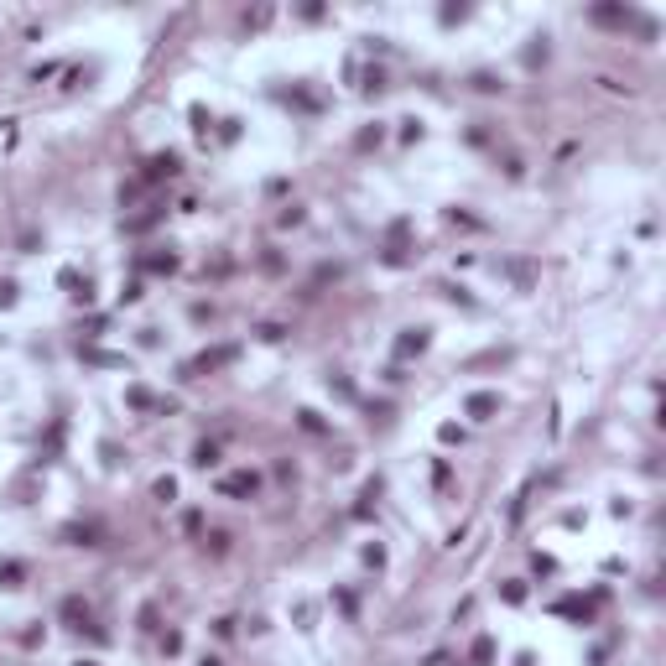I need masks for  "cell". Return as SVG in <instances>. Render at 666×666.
Wrapping results in <instances>:
<instances>
[{"mask_svg":"<svg viewBox=\"0 0 666 666\" xmlns=\"http://www.w3.org/2000/svg\"><path fill=\"white\" fill-rule=\"evenodd\" d=\"M229 360H240V349H234V344H219V349H203L193 364H183V375H187V380H193V375H214V370H224Z\"/></svg>","mask_w":666,"mask_h":666,"instance_id":"obj_1","label":"cell"},{"mask_svg":"<svg viewBox=\"0 0 666 666\" xmlns=\"http://www.w3.org/2000/svg\"><path fill=\"white\" fill-rule=\"evenodd\" d=\"M256 490H260V479L250 474V468H245V474H224V479H219V495H229V500H250Z\"/></svg>","mask_w":666,"mask_h":666,"instance_id":"obj_2","label":"cell"},{"mask_svg":"<svg viewBox=\"0 0 666 666\" xmlns=\"http://www.w3.org/2000/svg\"><path fill=\"white\" fill-rule=\"evenodd\" d=\"M99 537H105V531L94 526V521H73V526H63V541H68V547H99Z\"/></svg>","mask_w":666,"mask_h":666,"instance_id":"obj_3","label":"cell"},{"mask_svg":"<svg viewBox=\"0 0 666 666\" xmlns=\"http://www.w3.org/2000/svg\"><path fill=\"white\" fill-rule=\"evenodd\" d=\"M79 354L89 364H99V370H130V360H125V354H115V349H94V344H83Z\"/></svg>","mask_w":666,"mask_h":666,"instance_id":"obj_4","label":"cell"},{"mask_svg":"<svg viewBox=\"0 0 666 666\" xmlns=\"http://www.w3.org/2000/svg\"><path fill=\"white\" fill-rule=\"evenodd\" d=\"M177 152H156L152 162H146V183H162V177H177Z\"/></svg>","mask_w":666,"mask_h":666,"instance_id":"obj_5","label":"cell"},{"mask_svg":"<svg viewBox=\"0 0 666 666\" xmlns=\"http://www.w3.org/2000/svg\"><path fill=\"white\" fill-rule=\"evenodd\" d=\"M427 344H433V333H427V328H406V333H401V344H396V354H401V360H411V354H427Z\"/></svg>","mask_w":666,"mask_h":666,"instance_id":"obj_6","label":"cell"},{"mask_svg":"<svg viewBox=\"0 0 666 666\" xmlns=\"http://www.w3.org/2000/svg\"><path fill=\"white\" fill-rule=\"evenodd\" d=\"M464 411L484 422V417H495V411H500V396H495V391H474V396L464 401Z\"/></svg>","mask_w":666,"mask_h":666,"instance_id":"obj_7","label":"cell"},{"mask_svg":"<svg viewBox=\"0 0 666 666\" xmlns=\"http://www.w3.org/2000/svg\"><path fill=\"white\" fill-rule=\"evenodd\" d=\"M500 271L515 281V287H521V292H531V287H537V266H531V260H505Z\"/></svg>","mask_w":666,"mask_h":666,"instance_id":"obj_8","label":"cell"},{"mask_svg":"<svg viewBox=\"0 0 666 666\" xmlns=\"http://www.w3.org/2000/svg\"><path fill=\"white\" fill-rule=\"evenodd\" d=\"M588 16H594L599 26H625V21H635V11H630V6H594Z\"/></svg>","mask_w":666,"mask_h":666,"instance_id":"obj_9","label":"cell"},{"mask_svg":"<svg viewBox=\"0 0 666 666\" xmlns=\"http://www.w3.org/2000/svg\"><path fill=\"white\" fill-rule=\"evenodd\" d=\"M58 287H63V292H68V297H79V302H89V276H79V271H58Z\"/></svg>","mask_w":666,"mask_h":666,"instance_id":"obj_10","label":"cell"},{"mask_svg":"<svg viewBox=\"0 0 666 666\" xmlns=\"http://www.w3.org/2000/svg\"><path fill=\"white\" fill-rule=\"evenodd\" d=\"M63 620L83 630V625H89V604H83V599H63Z\"/></svg>","mask_w":666,"mask_h":666,"instance_id":"obj_11","label":"cell"},{"mask_svg":"<svg viewBox=\"0 0 666 666\" xmlns=\"http://www.w3.org/2000/svg\"><path fill=\"white\" fill-rule=\"evenodd\" d=\"M21 578H26L21 562H0V588H21Z\"/></svg>","mask_w":666,"mask_h":666,"instance_id":"obj_12","label":"cell"},{"mask_svg":"<svg viewBox=\"0 0 666 666\" xmlns=\"http://www.w3.org/2000/svg\"><path fill=\"white\" fill-rule=\"evenodd\" d=\"M146 266L162 271V276H172V271H177V256H172V250H156V256H146Z\"/></svg>","mask_w":666,"mask_h":666,"instance_id":"obj_13","label":"cell"},{"mask_svg":"<svg viewBox=\"0 0 666 666\" xmlns=\"http://www.w3.org/2000/svg\"><path fill=\"white\" fill-rule=\"evenodd\" d=\"M193 464H198V468H214V464H219V443H198V448H193Z\"/></svg>","mask_w":666,"mask_h":666,"instance_id":"obj_14","label":"cell"},{"mask_svg":"<svg viewBox=\"0 0 666 666\" xmlns=\"http://www.w3.org/2000/svg\"><path fill=\"white\" fill-rule=\"evenodd\" d=\"M490 661H495V641L479 635V641H474V666H490Z\"/></svg>","mask_w":666,"mask_h":666,"instance_id":"obj_15","label":"cell"},{"mask_svg":"<svg viewBox=\"0 0 666 666\" xmlns=\"http://www.w3.org/2000/svg\"><path fill=\"white\" fill-rule=\"evenodd\" d=\"M152 495H156L162 505H172V500H177V479H156V484H152Z\"/></svg>","mask_w":666,"mask_h":666,"instance_id":"obj_16","label":"cell"},{"mask_svg":"<svg viewBox=\"0 0 666 666\" xmlns=\"http://www.w3.org/2000/svg\"><path fill=\"white\" fill-rule=\"evenodd\" d=\"M125 401H130L136 411H146V406H152V391H146V386H130V391H125Z\"/></svg>","mask_w":666,"mask_h":666,"instance_id":"obj_17","label":"cell"},{"mask_svg":"<svg viewBox=\"0 0 666 666\" xmlns=\"http://www.w3.org/2000/svg\"><path fill=\"white\" fill-rule=\"evenodd\" d=\"M500 599L505 604H526V583H500Z\"/></svg>","mask_w":666,"mask_h":666,"instance_id":"obj_18","label":"cell"},{"mask_svg":"<svg viewBox=\"0 0 666 666\" xmlns=\"http://www.w3.org/2000/svg\"><path fill=\"white\" fill-rule=\"evenodd\" d=\"M468 83H474V89H479V94H500V79H495V73H474V79H468Z\"/></svg>","mask_w":666,"mask_h":666,"instance_id":"obj_19","label":"cell"},{"mask_svg":"<svg viewBox=\"0 0 666 666\" xmlns=\"http://www.w3.org/2000/svg\"><path fill=\"white\" fill-rule=\"evenodd\" d=\"M354 146H360V152H370V146H380V125L360 130V136H354Z\"/></svg>","mask_w":666,"mask_h":666,"instance_id":"obj_20","label":"cell"},{"mask_svg":"<svg viewBox=\"0 0 666 666\" xmlns=\"http://www.w3.org/2000/svg\"><path fill=\"white\" fill-rule=\"evenodd\" d=\"M162 651H167V656H177V651H183V635L167 630V635H162Z\"/></svg>","mask_w":666,"mask_h":666,"instance_id":"obj_21","label":"cell"},{"mask_svg":"<svg viewBox=\"0 0 666 666\" xmlns=\"http://www.w3.org/2000/svg\"><path fill=\"white\" fill-rule=\"evenodd\" d=\"M297 417H302L307 433H323V417H318V411H297Z\"/></svg>","mask_w":666,"mask_h":666,"instance_id":"obj_22","label":"cell"},{"mask_svg":"<svg viewBox=\"0 0 666 666\" xmlns=\"http://www.w3.org/2000/svg\"><path fill=\"white\" fill-rule=\"evenodd\" d=\"M16 302V281H0V307H11Z\"/></svg>","mask_w":666,"mask_h":666,"instance_id":"obj_23","label":"cell"},{"mask_svg":"<svg viewBox=\"0 0 666 666\" xmlns=\"http://www.w3.org/2000/svg\"><path fill=\"white\" fill-rule=\"evenodd\" d=\"M198 666H219V661H214V656H203V661H198Z\"/></svg>","mask_w":666,"mask_h":666,"instance_id":"obj_24","label":"cell"},{"mask_svg":"<svg viewBox=\"0 0 666 666\" xmlns=\"http://www.w3.org/2000/svg\"><path fill=\"white\" fill-rule=\"evenodd\" d=\"M79 666H99V661H79Z\"/></svg>","mask_w":666,"mask_h":666,"instance_id":"obj_25","label":"cell"}]
</instances>
